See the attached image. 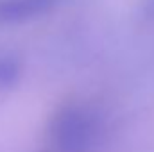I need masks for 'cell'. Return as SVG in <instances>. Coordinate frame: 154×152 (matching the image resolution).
Here are the masks:
<instances>
[{"label":"cell","mask_w":154,"mask_h":152,"mask_svg":"<svg viewBox=\"0 0 154 152\" xmlns=\"http://www.w3.org/2000/svg\"><path fill=\"white\" fill-rule=\"evenodd\" d=\"M143 13L149 20L154 22V0H143Z\"/></svg>","instance_id":"obj_4"},{"label":"cell","mask_w":154,"mask_h":152,"mask_svg":"<svg viewBox=\"0 0 154 152\" xmlns=\"http://www.w3.org/2000/svg\"><path fill=\"white\" fill-rule=\"evenodd\" d=\"M22 59L11 52H0V91L13 90L22 79Z\"/></svg>","instance_id":"obj_3"},{"label":"cell","mask_w":154,"mask_h":152,"mask_svg":"<svg viewBox=\"0 0 154 152\" xmlns=\"http://www.w3.org/2000/svg\"><path fill=\"white\" fill-rule=\"evenodd\" d=\"M61 0H0L2 23H25L50 14Z\"/></svg>","instance_id":"obj_2"},{"label":"cell","mask_w":154,"mask_h":152,"mask_svg":"<svg viewBox=\"0 0 154 152\" xmlns=\"http://www.w3.org/2000/svg\"><path fill=\"white\" fill-rule=\"evenodd\" d=\"M102 134V116L81 102L59 106L47 127V140L54 152H91L100 143Z\"/></svg>","instance_id":"obj_1"}]
</instances>
